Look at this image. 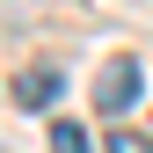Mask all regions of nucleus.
Here are the masks:
<instances>
[{"instance_id": "obj_1", "label": "nucleus", "mask_w": 153, "mask_h": 153, "mask_svg": "<svg viewBox=\"0 0 153 153\" xmlns=\"http://www.w3.org/2000/svg\"><path fill=\"white\" fill-rule=\"evenodd\" d=\"M139 80H146L139 59H124V51L102 59V73H95V109H102V117H124V109L139 102Z\"/></svg>"}, {"instance_id": "obj_2", "label": "nucleus", "mask_w": 153, "mask_h": 153, "mask_svg": "<svg viewBox=\"0 0 153 153\" xmlns=\"http://www.w3.org/2000/svg\"><path fill=\"white\" fill-rule=\"evenodd\" d=\"M59 88H66L59 66H29L22 80H15V102H22V109H51V102H59Z\"/></svg>"}, {"instance_id": "obj_3", "label": "nucleus", "mask_w": 153, "mask_h": 153, "mask_svg": "<svg viewBox=\"0 0 153 153\" xmlns=\"http://www.w3.org/2000/svg\"><path fill=\"white\" fill-rule=\"evenodd\" d=\"M51 153H88V131L80 124H51Z\"/></svg>"}, {"instance_id": "obj_4", "label": "nucleus", "mask_w": 153, "mask_h": 153, "mask_svg": "<svg viewBox=\"0 0 153 153\" xmlns=\"http://www.w3.org/2000/svg\"><path fill=\"white\" fill-rule=\"evenodd\" d=\"M109 153H153L146 131H109Z\"/></svg>"}]
</instances>
